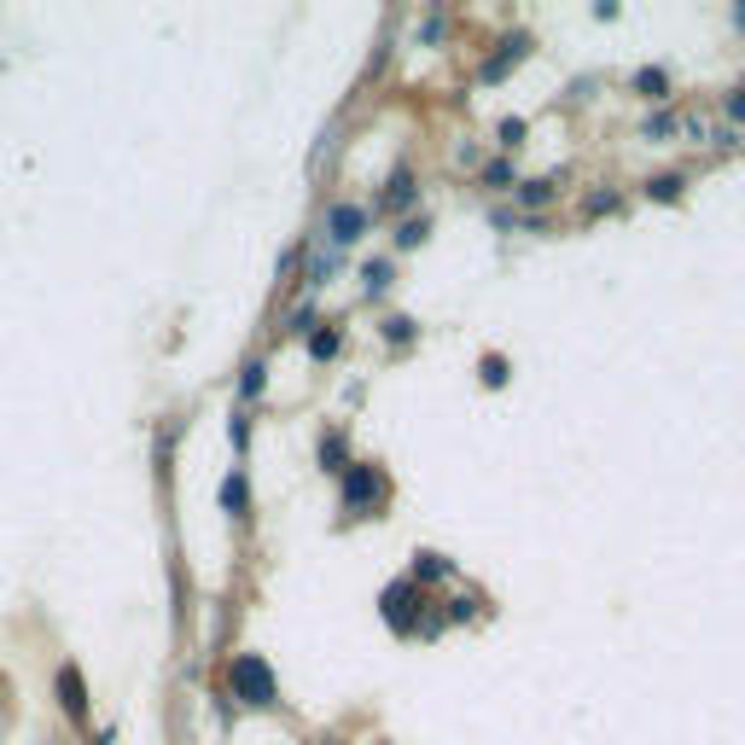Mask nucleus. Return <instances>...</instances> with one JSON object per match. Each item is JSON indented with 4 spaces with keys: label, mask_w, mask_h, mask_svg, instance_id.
Listing matches in <instances>:
<instances>
[{
    "label": "nucleus",
    "mask_w": 745,
    "mask_h": 745,
    "mask_svg": "<svg viewBox=\"0 0 745 745\" xmlns=\"http://www.w3.org/2000/svg\"><path fill=\"white\" fill-rule=\"evenodd\" d=\"M228 687H233V699L251 705V710H262V705H274V699H280V682H274V670H268V658H262V652H240V658H233Z\"/></svg>",
    "instance_id": "f257e3e1"
},
{
    "label": "nucleus",
    "mask_w": 745,
    "mask_h": 745,
    "mask_svg": "<svg viewBox=\"0 0 745 745\" xmlns=\"http://www.w3.org/2000/svg\"><path fill=\"white\" fill-rule=\"evenodd\" d=\"M338 501H344L350 518H367L373 506L384 501V472L367 466V461H350V472H344V496H338Z\"/></svg>",
    "instance_id": "f03ea898"
},
{
    "label": "nucleus",
    "mask_w": 745,
    "mask_h": 745,
    "mask_svg": "<svg viewBox=\"0 0 745 745\" xmlns=\"http://www.w3.org/2000/svg\"><path fill=\"white\" fill-rule=\"evenodd\" d=\"M384 623H391L396 635H414V577L384 588Z\"/></svg>",
    "instance_id": "7ed1b4c3"
},
{
    "label": "nucleus",
    "mask_w": 745,
    "mask_h": 745,
    "mask_svg": "<svg viewBox=\"0 0 745 745\" xmlns=\"http://www.w3.org/2000/svg\"><path fill=\"white\" fill-rule=\"evenodd\" d=\"M362 228H367V210L362 205H332L327 210V233H332L338 245H355V240H362Z\"/></svg>",
    "instance_id": "20e7f679"
},
{
    "label": "nucleus",
    "mask_w": 745,
    "mask_h": 745,
    "mask_svg": "<svg viewBox=\"0 0 745 745\" xmlns=\"http://www.w3.org/2000/svg\"><path fill=\"white\" fill-rule=\"evenodd\" d=\"M320 466H327V472H350V443H344V431H327V437H320Z\"/></svg>",
    "instance_id": "39448f33"
},
{
    "label": "nucleus",
    "mask_w": 745,
    "mask_h": 745,
    "mask_svg": "<svg viewBox=\"0 0 745 745\" xmlns=\"http://www.w3.org/2000/svg\"><path fill=\"white\" fill-rule=\"evenodd\" d=\"M408 205H414V175H408V169H396V175H391V193L379 198V210H408Z\"/></svg>",
    "instance_id": "423d86ee"
},
{
    "label": "nucleus",
    "mask_w": 745,
    "mask_h": 745,
    "mask_svg": "<svg viewBox=\"0 0 745 745\" xmlns=\"http://www.w3.org/2000/svg\"><path fill=\"white\" fill-rule=\"evenodd\" d=\"M222 506L233 518H245V506H251V489H245V472H228V484H222Z\"/></svg>",
    "instance_id": "0eeeda50"
},
{
    "label": "nucleus",
    "mask_w": 745,
    "mask_h": 745,
    "mask_svg": "<svg viewBox=\"0 0 745 745\" xmlns=\"http://www.w3.org/2000/svg\"><path fill=\"white\" fill-rule=\"evenodd\" d=\"M443 577H449L443 553H414V583H443Z\"/></svg>",
    "instance_id": "6e6552de"
},
{
    "label": "nucleus",
    "mask_w": 745,
    "mask_h": 745,
    "mask_svg": "<svg viewBox=\"0 0 745 745\" xmlns=\"http://www.w3.org/2000/svg\"><path fill=\"white\" fill-rule=\"evenodd\" d=\"M518 59H524V36H518V41H506V53H501V59H489V64H484V82H501V76H506V71H513V64H518Z\"/></svg>",
    "instance_id": "1a4fd4ad"
},
{
    "label": "nucleus",
    "mask_w": 745,
    "mask_h": 745,
    "mask_svg": "<svg viewBox=\"0 0 745 745\" xmlns=\"http://www.w3.org/2000/svg\"><path fill=\"white\" fill-rule=\"evenodd\" d=\"M59 693H64V710H71V717L82 722V710H88V705H82V682H76V670H64V675H59Z\"/></svg>",
    "instance_id": "9d476101"
},
{
    "label": "nucleus",
    "mask_w": 745,
    "mask_h": 745,
    "mask_svg": "<svg viewBox=\"0 0 745 745\" xmlns=\"http://www.w3.org/2000/svg\"><path fill=\"white\" fill-rule=\"evenodd\" d=\"M635 88L647 94V99H664V88H670V82H664V71H640V76H635Z\"/></svg>",
    "instance_id": "9b49d317"
},
{
    "label": "nucleus",
    "mask_w": 745,
    "mask_h": 745,
    "mask_svg": "<svg viewBox=\"0 0 745 745\" xmlns=\"http://www.w3.org/2000/svg\"><path fill=\"white\" fill-rule=\"evenodd\" d=\"M362 280H367V292H384V285H391V262H367Z\"/></svg>",
    "instance_id": "f8f14e48"
},
{
    "label": "nucleus",
    "mask_w": 745,
    "mask_h": 745,
    "mask_svg": "<svg viewBox=\"0 0 745 745\" xmlns=\"http://www.w3.org/2000/svg\"><path fill=\"white\" fill-rule=\"evenodd\" d=\"M384 338H391V344L402 350V344H408V338H414V320H402V315H391V320H384Z\"/></svg>",
    "instance_id": "ddd939ff"
},
{
    "label": "nucleus",
    "mask_w": 745,
    "mask_h": 745,
    "mask_svg": "<svg viewBox=\"0 0 745 745\" xmlns=\"http://www.w3.org/2000/svg\"><path fill=\"white\" fill-rule=\"evenodd\" d=\"M309 355H315V362H327V355H338V332H315V338H309Z\"/></svg>",
    "instance_id": "4468645a"
},
{
    "label": "nucleus",
    "mask_w": 745,
    "mask_h": 745,
    "mask_svg": "<svg viewBox=\"0 0 745 745\" xmlns=\"http://www.w3.org/2000/svg\"><path fill=\"white\" fill-rule=\"evenodd\" d=\"M419 240H426V216H419V222H402V228H396V245H402V251L419 245Z\"/></svg>",
    "instance_id": "2eb2a0df"
},
{
    "label": "nucleus",
    "mask_w": 745,
    "mask_h": 745,
    "mask_svg": "<svg viewBox=\"0 0 745 745\" xmlns=\"http://www.w3.org/2000/svg\"><path fill=\"white\" fill-rule=\"evenodd\" d=\"M518 198H524V205H548V198H553V181H530Z\"/></svg>",
    "instance_id": "dca6fc26"
},
{
    "label": "nucleus",
    "mask_w": 745,
    "mask_h": 745,
    "mask_svg": "<svg viewBox=\"0 0 745 745\" xmlns=\"http://www.w3.org/2000/svg\"><path fill=\"white\" fill-rule=\"evenodd\" d=\"M675 193H682V175H658L652 181V198H675Z\"/></svg>",
    "instance_id": "f3484780"
},
{
    "label": "nucleus",
    "mask_w": 745,
    "mask_h": 745,
    "mask_svg": "<svg viewBox=\"0 0 745 745\" xmlns=\"http://www.w3.org/2000/svg\"><path fill=\"white\" fill-rule=\"evenodd\" d=\"M257 391H262V362H251L245 367V396H257Z\"/></svg>",
    "instance_id": "a211bd4d"
},
{
    "label": "nucleus",
    "mask_w": 745,
    "mask_h": 745,
    "mask_svg": "<svg viewBox=\"0 0 745 745\" xmlns=\"http://www.w3.org/2000/svg\"><path fill=\"white\" fill-rule=\"evenodd\" d=\"M484 379H489V384L506 379V362H501V355H489V362H484Z\"/></svg>",
    "instance_id": "6ab92c4d"
},
{
    "label": "nucleus",
    "mask_w": 745,
    "mask_h": 745,
    "mask_svg": "<svg viewBox=\"0 0 745 745\" xmlns=\"http://www.w3.org/2000/svg\"><path fill=\"white\" fill-rule=\"evenodd\" d=\"M506 175H513L506 163H489V169H484V181H489V186H506Z\"/></svg>",
    "instance_id": "aec40b11"
},
{
    "label": "nucleus",
    "mask_w": 745,
    "mask_h": 745,
    "mask_svg": "<svg viewBox=\"0 0 745 745\" xmlns=\"http://www.w3.org/2000/svg\"><path fill=\"white\" fill-rule=\"evenodd\" d=\"M524 141V123H501V146H518Z\"/></svg>",
    "instance_id": "412c9836"
},
{
    "label": "nucleus",
    "mask_w": 745,
    "mask_h": 745,
    "mask_svg": "<svg viewBox=\"0 0 745 745\" xmlns=\"http://www.w3.org/2000/svg\"><path fill=\"white\" fill-rule=\"evenodd\" d=\"M327 745H338V740H327Z\"/></svg>",
    "instance_id": "4be33fe9"
}]
</instances>
